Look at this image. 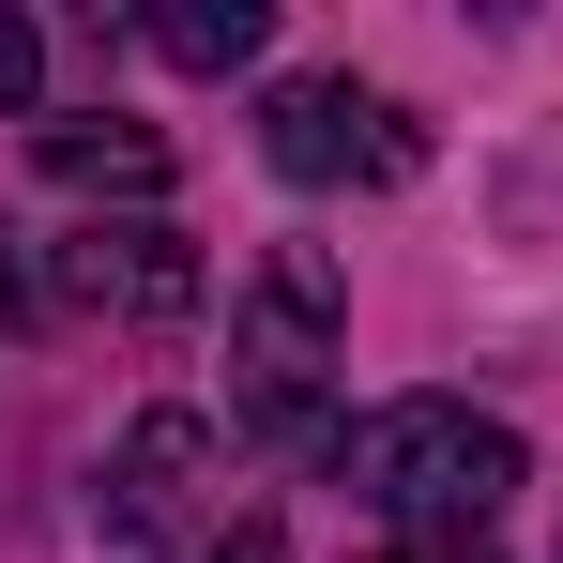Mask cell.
<instances>
[{
	"instance_id": "obj_1",
	"label": "cell",
	"mask_w": 563,
	"mask_h": 563,
	"mask_svg": "<svg viewBox=\"0 0 563 563\" xmlns=\"http://www.w3.org/2000/svg\"><path fill=\"white\" fill-rule=\"evenodd\" d=\"M518 427H487L472 396H380L335 427V487H366L380 518H487V503H518Z\"/></svg>"
},
{
	"instance_id": "obj_2",
	"label": "cell",
	"mask_w": 563,
	"mask_h": 563,
	"mask_svg": "<svg viewBox=\"0 0 563 563\" xmlns=\"http://www.w3.org/2000/svg\"><path fill=\"white\" fill-rule=\"evenodd\" d=\"M335 335H351V289L320 244H275L260 289H244V320H229V366H244V427L260 442H305L320 427V366H335Z\"/></svg>"
},
{
	"instance_id": "obj_3",
	"label": "cell",
	"mask_w": 563,
	"mask_h": 563,
	"mask_svg": "<svg viewBox=\"0 0 563 563\" xmlns=\"http://www.w3.org/2000/svg\"><path fill=\"white\" fill-rule=\"evenodd\" d=\"M260 153H275V184L335 198V184H396V168H411V122H396L366 77H275Z\"/></svg>"
},
{
	"instance_id": "obj_4",
	"label": "cell",
	"mask_w": 563,
	"mask_h": 563,
	"mask_svg": "<svg viewBox=\"0 0 563 563\" xmlns=\"http://www.w3.org/2000/svg\"><path fill=\"white\" fill-rule=\"evenodd\" d=\"M62 305H92V320H122V335H184L198 305H213V260H198L168 213H122V229H77L62 244Z\"/></svg>"
},
{
	"instance_id": "obj_5",
	"label": "cell",
	"mask_w": 563,
	"mask_h": 563,
	"mask_svg": "<svg viewBox=\"0 0 563 563\" xmlns=\"http://www.w3.org/2000/svg\"><path fill=\"white\" fill-rule=\"evenodd\" d=\"M198 472H213V427H198V411H137L122 457H107V487H92V533L122 563H168L184 518H198Z\"/></svg>"
},
{
	"instance_id": "obj_6",
	"label": "cell",
	"mask_w": 563,
	"mask_h": 563,
	"mask_svg": "<svg viewBox=\"0 0 563 563\" xmlns=\"http://www.w3.org/2000/svg\"><path fill=\"white\" fill-rule=\"evenodd\" d=\"M31 153H46V184H77V198H168V137L153 122H46Z\"/></svg>"
},
{
	"instance_id": "obj_7",
	"label": "cell",
	"mask_w": 563,
	"mask_h": 563,
	"mask_svg": "<svg viewBox=\"0 0 563 563\" xmlns=\"http://www.w3.org/2000/svg\"><path fill=\"white\" fill-rule=\"evenodd\" d=\"M275 46V0H153V62H184V77H244Z\"/></svg>"
},
{
	"instance_id": "obj_8",
	"label": "cell",
	"mask_w": 563,
	"mask_h": 563,
	"mask_svg": "<svg viewBox=\"0 0 563 563\" xmlns=\"http://www.w3.org/2000/svg\"><path fill=\"white\" fill-rule=\"evenodd\" d=\"M31 107H46V31L0 15V122H31Z\"/></svg>"
},
{
	"instance_id": "obj_9",
	"label": "cell",
	"mask_w": 563,
	"mask_h": 563,
	"mask_svg": "<svg viewBox=\"0 0 563 563\" xmlns=\"http://www.w3.org/2000/svg\"><path fill=\"white\" fill-rule=\"evenodd\" d=\"M31 320H46V289H31V244L0 229V335H31Z\"/></svg>"
},
{
	"instance_id": "obj_10",
	"label": "cell",
	"mask_w": 563,
	"mask_h": 563,
	"mask_svg": "<svg viewBox=\"0 0 563 563\" xmlns=\"http://www.w3.org/2000/svg\"><path fill=\"white\" fill-rule=\"evenodd\" d=\"M198 563H289V533H275V518H229V533H213Z\"/></svg>"
},
{
	"instance_id": "obj_11",
	"label": "cell",
	"mask_w": 563,
	"mask_h": 563,
	"mask_svg": "<svg viewBox=\"0 0 563 563\" xmlns=\"http://www.w3.org/2000/svg\"><path fill=\"white\" fill-rule=\"evenodd\" d=\"M366 563H411V549H366Z\"/></svg>"
},
{
	"instance_id": "obj_12",
	"label": "cell",
	"mask_w": 563,
	"mask_h": 563,
	"mask_svg": "<svg viewBox=\"0 0 563 563\" xmlns=\"http://www.w3.org/2000/svg\"><path fill=\"white\" fill-rule=\"evenodd\" d=\"M442 563H487V549H442Z\"/></svg>"
}]
</instances>
